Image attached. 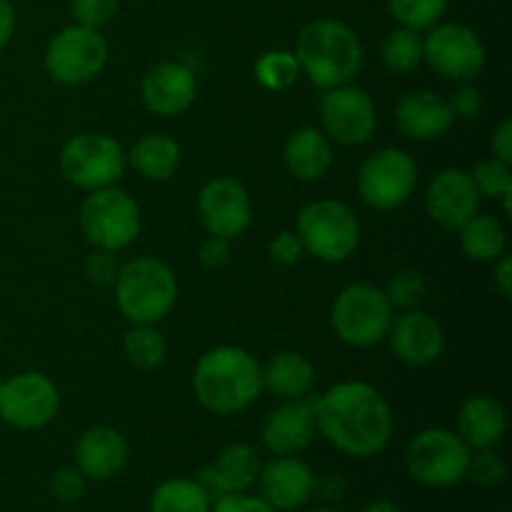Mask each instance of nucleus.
Masks as SVG:
<instances>
[{"label":"nucleus","mask_w":512,"mask_h":512,"mask_svg":"<svg viewBox=\"0 0 512 512\" xmlns=\"http://www.w3.org/2000/svg\"><path fill=\"white\" fill-rule=\"evenodd\" d=\"M118 270H120V263L115 260V253H110V250L95 248L93 253L85 258V275H88L90 283L98 285V288H108V285H113L115 278H118Z\"/></svg>","instance_id":"nucleus-39"},{"label":"nucleus","mask_w":512,"mask_h":512,"mask_svg":"<svg viewBox=\"0 0 512 512\" xmlns=\"http://www.w3.org/2000/svg\"><path fill=\"white\" fill-rule=\"evenodd\" d=\"M0 388H3V380H0Z\"/></svg>","instance_id":"nucleus-50"},{"label":"nucleus","mask_w":512,"mask_h":512,"mask_svg":"<svg viewBox=\"0 0 512 512\" xmlns=\"http://www.w3.org/2000/svg\"><path fill=\"white\" fill-rule=\"evenodd\" d=\"M88 483L90 480L85 478L75 465H70V468H60L58 473L53 475V480H50V493H53V498L60 500V503L73 505L85 498Z\"/></svg>","instance_id":"nucleus-38"},{"label":"nucleus","mask_w":512,"mask_h":512,"mask_svg":"<svg viewBox=\"0 0 512 512\" xmlns=\"http://www.w3.org/2000/svg\"><path fill=\"white\" fill-rule=\"evenodd\" d=\"M393 315V305L385 298L383 288L353 283L340 290L333 300L330 325L350 348H373L385 340Z\"/></svg>","instance_id":"nucleus-7"},{"label":"nucleus","mask_w":512,"mask_h":512,"mask_svg":"<svg viewBox=\"0 0 512 512\" xmlns=\"http://www.w3.org/2000/svg\"><path fill=\"white\" fill-rule=\"evenodd\" d=\"M113 290L120 315L133 325H158L178 300L173 268L148 255L120 265Z\"/></svg>","instance_id":"nucleus-4"},{"label":"nucleus","mask_w":512,"mask_h":512,"mask_svg":"<svg viewBox=\"0 0 512 512\" xmlns=\"http://www.w3.org/2000/svg\"><path fill=\"white\" fill-rule=\"evenodd\" d=\"M480 193L463 168H445L425 190V210L440 228L458 233L473 215L480 213Z\"/></svg>","instance_id":"nucleus-17"},{"label":"nucleus","mask_w":512,"mask_h":512,"mask_svg":"<svg viewBox=\"0 0 512 512\" xmlns=\"http://www.w3.org/2000/svg\"><path fill=\"white\" fill-rule=\"evenodd\" d=\"M493 283H495V290L500 293V298L503 300L512 298V260L508 253H503L498 260H495Z\"/></svg>","instance_id":"nucleus-45"},{"label":"nucleus","mask_w":512,"mask_h":512,"mask_svg":"<svg viewBox=\"0 0 512 512\" xmlns=\"http://www.w3.org/2000/svg\"><path fill=\"white\" fill-rule=\"evenodd\" d=\"M213 495L198 478H170L150 495V512H210Z\"/></svg>","instance_id":"nucleus-29"},{"label":"nucleus","mask_w":512,"mask_h":512,"mask_svg":"<svg viewBox=\"0 0 512 512\" xmlns=\"http://www.w3.org/2000/svg\"><path fill=\"white\" fill-rule=\"evenodd\" d=\"M260 468H263L260 455L250 445L233 443L220 450L218 458L200 470L198 480L215 500L220 495L248 493L258 483Z\"/></svg>","instance_id":"nucleus-23"},{"label":"nucleus","mask_w":512,"mask_h":512,"mask_svg":"<svg viewBox=\"0 0 512 512\" xmlns=\"http://www.w3.org/2000/svg\"><path fill=\"white\" fill-rule=\"evenodd\" d=\"M360 512H400V508L393 503V500L380 498V500H370V503L365 505V508Z\"/></svg>","instance_id":"nucleus-48"},{"label":"nucleus","mask_w":512,"mask_h":512,"mask_svg":"<svg viewBox=\"0 0 512 512\" xmlns=\"http://www.w3.org/2000/svg\"><path fill=\"white\" fill-rule=\"evenodd\" d=\"M128 165L138 175L153 183H165L178 173L183 163V150L175 138L165 133H145L133 143V148L125 153Z\"/></svg>","instance_id":"nucleus-26"},{"label":"nucleus","mask_w":512,"mask_h":512,"mask_svg":"<svg viewBox=\"0 0 512 512\" xmlns=\"http://www.w3.org/2000/svg\"><path fill=\"white\" fill-rule=\"evenodd\" d=\"M140 98L153 115L178 118L185 110L193 108L195 98H198L195 70L180 60H165V63L153 65L143 75Z\"/></svg>","instance_id":"nucleus-18"},{"label":"nucleus","mask_w":512,"mask_h":512,"mask_svg":"<svg viewBox=\"0 0 512 512\" xmlns=\"http://www.w3.org/2000/svg\"><path fill=\"white\" fill-rule=\"evenodd\" d=\"M198 213L208 235L235 240L253 223V200L240 180L218 175L200 190Z\"/></svg>","instance_id":"nucleus-15"},{"label":"nucleus","mask_w":512,"mask_h":512,"mask_svg":"<svg viewBox=\"0 0 512 512\" xmlns=\"http://www.w3.org/2000/svg\"><path fill=\"white\" fill-rule=\"evenodd\" d=\"M60 173L80 190H100L118 185L128 168L125 150L113 135L78 133L60 150Z\"/></svg>","instance_id":"nucleus-9"},{"label":"nucleus","mask_w":512,"mask_h":512,"mask_svg":"<svg viewBox=\"0 0 512 512\" xmlns=\"http://www.w3.org/2000/svg\"><path fill=\"white\" fill-rule=\"evenodd\" d=\"M268 255L273 263L283 265V268H290V265H298L303 260L305 248L300 243L298 233L295 230H280L268 245Z\"/></svg>","instance_id":"nucleus-40"},{"label":"nucleus","mask_w":512,"mask_h":512,"mask_svg":"<svg viewBox=\"0 0 512 512\" xmlns=\"http://www.w3.org/2000/svg\"><path fill=\"white\" fill-rule=\"evenodd\" d=\"M450 0H388V13L403 28L425 33L443 20Z\"/></svg>","instance_id":"nucleus-33"},{"label":"nucleus","mask_w":512,"mask_h":512,"mask_svg":"<svg viewBox=\"0 0 512 512\" xmlns=\"http://www.w3.org/2000/svg\"><path fill=\"white\" fill-rule=\"evenodd\" d=\"M425 33L423 63H428L440 78L473 83L485 70L488 53L473 28L463 23H438Z\"/></svg>","instance_id":"nucleus-12"},{"label":"nucleus","mask_w":512,"mask_h":512,"mask_svg":"<svg viewBox=\"0 0 512 512\" xmlns=\"http://www.w3.org/2000/svg\"><path fill=\"white\" fill-rule=\"evenodd\" d=\"M58 385L38 370H25L3 380L0 388V420L15 430H43L58 418Z\"/></svg>","instance_id":"nucleus-14"},{"label":"nucleus","mask_w":512,"mask_h":512,"mask_svg":"<svg viewBox=\"0 0 512 512\" xmlns=\"http://www.w3.org/2000/svg\"><path fill=\"white\" fill-rule=\"evenodd\" d=\"M255 485L275 512H293L313 500L315 473L298 455H275V460L260 468Z\"/></svg>","instance_id":"nucleus-19"},{"label":"nucleus","mask_w":512,"mask_h":512,"mask_svg":"<svg viewBox=\"0 0 512 512\" xmlns=\"http://www.w3.org/2000/svg\"><path fill=\"white\" fill-rule=\"evenodd\" d=\"M508 430V413L503 403L493 395H468L458 408V428L460 435L470 450H490L498 448Z\"/></svg>","instance_id":"nucleus-24"},{"label":"nucleus","mask_w":512,"mask_h":512,"mask_svg":"<svg viewBox=\"0 0 512 512\" xmlns=\"http://www.w3.org/2000/svg\"><path fill=\"white\" fill-rule=\"evenodd\" d=\"M118 13V0H70V15L85 28H105Z\"/></svg>","instance_id":"nucleus-37"},{"label":"nucleus","mask_w":512,"mask_h":512,"mask_svg":"<svg viewBox=\"0 0 512 512\" xmlns=\"http://www.w3.org/2000/svg\"><path fill=\"white\" fill-rule=\"evenodd\" d=\"M15 33V8L10 0H0V50L13 40Z\"/></svg>","instance_id":"nucleus-47"},{"label":"nucleus","mask_w":512,"mask_h":512,"mask_svg":"<svg viewBox=\"0 0 512 512\" xmlns=\"http://www.w3.org/2000/svg\"><path fill=\"white\" fill-rule=\"evenodd\" d=\"M285 168L300 183H318L333 168V143L313 125L293 130L283 145Z\"/></svg>","instance_id":"nucleus-25"},{"label":"nucleus","mask_w":512,"mask_h":512,"mask_svg":"<svg viewBox=\"0 0 512 512\" xmlns=\"http://www.w3.org/2000/svg\"><path fill=\"white\" fill-rule=\"evenodd\" d=\"M130 448L120 430L110 425H95L80 433L73 448L75 468L88 480H110L128 465Z\"/></svg>","instance_id":"nucleus-21"},{"label":"nucleus","mask_w":512,"mask_h":512,"mask_svg":"<svg viewBox=\"0 0 512 512\" xmlns=\"http://www.w3.org/2000/svg\"><path fill=\"white\" fill-rule=\"evenodd\" d=\"M385 298H388V303L393 305V310H413V308H420L425 300V295H428V280H425V275L420 273V270H413V268H403L398 270V273L390 275L388 285L383 288Z\"/></svg>","instance_id":"nucleus-34"},{"label":"nucleus","mask_w":512,"mask_h":512,"mask_svg":"<svg viewBox=\"0 0 512 512\" xmlns=\"http://www.w3.org/2000/svg\"><path fill=\"white\" fill-rule=\"evenodd\" d=\"M300 65L293 50H268L253 65V78L260 88L283 93L300 80Z\"/></svg>","instance_id":"nucleus-32"},{"label":"nucleus","mask_w":512,"mask_h":512,"mask_svg":"<svg viewBox=\"0 0 512 512\" xmlns=\"http://www.w3.org/2000/svg\"><path fill=\"white\" fill-rule=\"evenodd\" d=\"M450 110H453V118L460 120H475L483 113V93L480 88H475L473 83H460L458 90L453 93V98L448 100Z\"/></svg>","instance_id":"nucleus-41"},{"label":"nucleus","mask_w":512,"mask_h":512,"mask_svg":"<svg viewBox=\"0 0 512 512\" xmlns=\"http://www.w3.org/2000/svg\"><path fill=\"white\" fill-rule=\"evenodd\" d=\"M395 123L405 138L428 143L443 138L453 128L455 118L443 95L433 90H410L395 105Z\"/></svg>","instance_id":"nucleus-22"},{"label":"nucleus","mask_w":512,"mask_h":512,"mask_svg":"<svg viewBox=\"0 0 512 512\" xmlns=\"http://www.w3.org/2000/svg\"><path fill=\"white\" fill-rule=\"evenodd\" d=\"M490 145H493L495 158L505 160V163L512 165V120L510 118L500 120V125L495 128Z\"/></svg>","instance_id":"nucleus-44"},{"label":"nucleus","mask_w":512,"mask_h":512,"mask_svg":"<svg viewBox=\"0 0 512 512\" xmlns=\"http://www.w3.org/2000/svg\"><path fill=\"white\" fill-rule=\"evenodd\" d=\"M383 65L395 75H408L423 63V33L395 25L380 43Z\"/></svg>","instance_id":"nucleus-30"},{"label":"nucleus","mask_w":512,"mask_h":512,"mask_svg":"<svg viewBox=\"0 0 512 512\" xmlns=\"http://www.w3.org/2000/svg\"><path fill=\"white\" fill-rule=\"evenodd\" d=\"M140 228L143 220H140L138 203L118 185L90 190L80 205V230L85 240L98 250L120 253L130 248L138 240Z\"/></svg>","instance_id":"nucleus-6"},{"label":"nucleus","mask_w":512,"mask_h":512,"mask_svg":"<svg viewBox=\"0 0 512 512\" xmlns=\"http://www.w3.org/2000/svg\"><path fill=\"white\" fill-rule=\"evenodd\" d=\"M320 123L330 143L360 148L370 143L378 130V108L358 85H335L320 98Z\"/></svg>","instance_id":"nucleus-13"},{"label":"nucleus","mask_w":512,"mask_h":512,"mask_svg":"<svg viewBox=\"0 0 512 512\" xmlns=\"http://www.w3.org/2000/svg\"><path fill=\"white\" fill-rule=\"evenodd\" d=\"M315 493L328 503H338L345 493V480L340 475H328V478L318 480L315 478Z\"/></svg>","instance_id":"nucleus-46"},{"label":"nucleus","mask_w":512,"mask_h":512,"mask_svg":"<svg viewBox=\"0 0 512 512\" xmlns=\"http://www.w3.org/2000/svg\"><path fill=\"white\" fill-rule=\"evenodd\" d=\"M315 385V365L305 355L283 350L263 365V390L280 400L308 398Z\"/></svg>","instance_id":"nucleus-27"},{"label":"nucleus","mask_w":512,"mask_h":512,"mask_svg":"<svg viewBox=\"0 0 512 512\" xmlns=\"http://www.w3.org/2000/svg\"><path fill=\"white\" fill-rule=\"evenodd\" d=\"M470 178H473L475 188H478L480 198H503L505 193L512 190V168L505 160L495 158H483L480 163H475V168L470 170Z\"/></svg>","instance_id":"nucleus-35"},{"label":"nucleus","mask_w":512,"mask_h":512,"mask_svg":"<svg viewBox=\"0 0 512 512\" xmlns=\"http://www.w3.org/2000/svg\"><path fill=\"white\" fill-rule=\"evenodd\" d=\"M108 40L85 25H68L48 40L45 70L60 85H85L98 78L108 65Z\"/></svg>","instance_id":"nucleus-11"},{"label":"nucleus","mask_w":512,"mask_h":512,"mask_svg":"<svg viewBox=\"0 0 512 512\" xmlns=\"http://www.w3.org/2000/svg\"><path fill=\"white\" fill-rule=\"evenodd\" d=\"M418 185V163L403 148H380L358 170V195L368 208L390 213L403 208Z\"/></svg>","instance_id":"nucleus-10"},{"label":"nucleus","mask_w":512,"mask_h":512,"mask_svg":"<svg viewBox=\"0 0 512 512\" xmlns=\"http://www.w3.org/2000/svg\"><path fill=\"white\" fill-rule=\"evenodd\" d=\"M230 243L233 240L218 238V235H208L198 250V260L205 270H220L230 263Z\"/></svg>","instance_id":"nucleus-43"},{"label":"nucleus","mask_w":512,"mask_h":512,"mask_svg":"<svg viewBox=\"0 0 512 512\" xmlns=\"http://www.w3.org/2000/svg\"><path fill=\"white\" fill-rule=\"evenodd\" d=\"M305 255L320 263H345L360 245V223L343 200H313L298 213L295 223Z\"/></svg>","instance_id":"nucleus-5"},{"label":"nucleus","mask_w":512,"mask_h":512,"mask_svg":"<svg viewBox=\"0 0 512 512\" xmlns=\"http://www.w3.org/2000/svg\"><path fill=\"white\" fill-rule=\"evenodd\" d=\"M460 248L475 263H495L508 248L505 228L493 215H473L463 228L458 230Z\"/></svg>","instance_id":"nucleus-28"},{"label":"nucleus","mask_w":512,"mask_h":512,"mask_svg":"<svg viewBox=\"0 0 512 512\" xmlns=\"http://www.w3.org/2000/svg\"><path fill=\"white\" fill-rule=\"evenodd\" d=\"M505 478H508V463L498 450L490 448L470 453L465 480H470L475 488H498L500 483H505Z\"/></svg>","instance_id":"nucleus-36"},{"label":"nucleus","mask_w":512,"mask_h":512,"mask_svg":"<svg viewBox=\"0 0 512 512\" xmlns=\"http://www.w3.org/2000/svg\"><path fill=\"white\" fill-rule=\"evenodd\" d=\"M123 353L133 368L158 370L168 358V343L158 325H133L123 338Z\"/></svg>","instance_id":"nucleus-31"},{"label":"nucleus","mask_w":512,"mask_h":512,"mask_svg":"<svg viewBox=\"0 0 512 512\" xmlns=\"http://www.w3.org/2000/svg\"><path fill=\"white\" fill-rule=\"evenodd\" d=\"M385 340L395 358L410 368H425L435 363L445 350L443 325L435 315L420 308L400 310V315H393Z\"/></svg>","instance_id":"nucleus-16"},{"label":"nucleus","mask_w":512,"mask_h":512,"mask_svg":"<svg viewBox=\"0 0 512 512\" xmlns=\"http://www.w3.org/2000/svg\"><path fill=\"white\" fill-rule=\"evenodd\" d=\"M293 53L298 58L300 73L320 90L353 83L365 60L358 33L335 18H315L303 25Z\"/></svg>","instance_id":"nucleus-3"},{"label":"nucleus","mask_w":512,"mask_h":512,"mask_svg":"<svg viewBox=\"0 0 512 512\" xmlns=\"http://www.w3.org/2000/svg\"><path fill=\"white\" fill-rule=\"evenodd\" d=\"M473 450L455 430L428 428L410 440L405 450V468L423 488L445 490L463 483Z\"/></svg>","instance_id":"nucleus-8"},{"label":"nucleus","mask_w":512,"mask_h":512,"mask_svg":"<svg viewBox=\"0 0 512 512\" xmlns=\"http://www.w3.org/2000/svg\"><path fill=\"white\" fill-rule=\"evenodd\" d=\"M318 435L313 398L283 400L263 423V445L273 455H298Z\"/></svg>","instance_id":"nucleus-20"},{"label":"nucleus","mask_w":512,"mask_h":512,"mask_svg":"<svg viewBox=\"0 0 512 512\" xmlns=\"http://www.w3.org/2000/svg\"><path fill=\"white\" fill-rule=\"evenodd\" d=\"M318 433L350 458H373L393 438V410L375 385L343 380L313 398Z\"/></svg>","instance_id":"nucleus-1"},{"label":"nucleus","mask_w":512,"mask_h":512,"mask_svg":"<svg viewBox=\"0 0 512 512\" xmlns=\"http://www.w3.org/2000/svg\"><path fill=\"white\" fill-rule=\"evenodd\" d=\"M310 512H345V510H338V508H333V505H328V508H318V510H310Z\"/></svg>","instance_id":"nucleus-49"},{"label":"nucleus","mask_w":512,"mask_h":512,"mask_svg":"<svg viewBox=\"0 0 512 512\" xmlns=\"http://www.w3.org/2000/svg\"><path fill=\"white\" fill-rule=\"evenodd\" d=\"M193 393L213 415H238L263 393V365L238 345H218L200 355L193 370Z\"/></svg>","instance_id":"nucleus-2"},{"label":"nucleus","mask_w":512,"mask_h":512,"mask_svg":"<svg viewBox=\"0 0 512 512\" xmlns=\"http://www.w3.org/2000/svg\"><path fill=\"white\" fill-rule=\"evenodd\" d=\"M210 512H275L265 503L260 495L248 493H233V495H220L210 505Z\"/></svg>","instance_id":"nucleus-42"}]
</instances>
